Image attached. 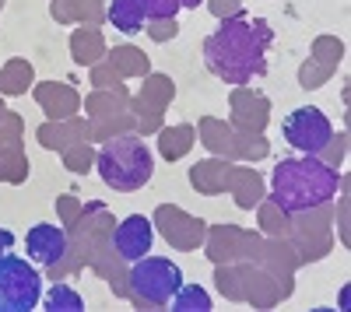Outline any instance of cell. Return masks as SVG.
Returning a JSON list of instances; mask_svg holds the SVG:
<instances>
[{
  "instance_id": "7",
  "label": "cell",
  "mask_w": 351,
  "mask_h": 312,
  "mask_svg": "<svg viewBox=\"0 0 351 312\" xmlns=\"http://www.w3.org/2000/svg\"><path fill=\"white\" fill-rule=\"evenodd\" d=\"M285 140L291 148H299L302 155H319L327 148V140L334 137V127H330V120L324 116L319 109H313V105H302V109H295V112H288V120H285Z\"/></svg>"
},
{
  "instance_id": "29",
  "label": "cell",
  "mask_w": 351,
  "mask_h": 312,
  "mask_svg": "<svg viewBox=\"0 0 351 312\" xmlns=\"http://www.w3.org/2000/svg\"><path fill=\"white\" fill-rule=\"evenodd\" d=\"M341 56H344V46H341L337 39H327V36H319V39L313 42V56H309V60H316V64H324L327 70H337V64H341Z\"/></svg>"
},
{
  "instance_id": "33",
  "label": "cell",
  "mask_w": 351,
  "mask_h": 312,
  "mask_svg": "<svg viewBox=\"0 0 351 312\" xmlns=\"http://www.w3.org/2000/svg\"><path fill=\"white\" fill-rule=\"evenodd\" d=\"M112 127L116 130H130L134 127V116H127V109L123 112H109V116H92V133L109 140L112 137Z\"/></svg>"
},
{
  "instance_id": "11",
  "label": "cell",
  "mask_w": 351,
  "mask_h": 312,
  "mask_svg": "<svg viewBox=\"0 0 351 312\" xmlns=\"http://www.w3.org/2000/svg\"><path fill=\"white\" fill-rule=\"evenodd\" d=\"M267 123H271V102L246 84H236V92H232V127L243 133H263Z\"/></svg>"
},
{
  "instance_id": "40",
  "label": "cell",
  "mask_w": 351,
  "mask_h": 312,
  "mask_svg": "<svg viewBox=\"0 0 351 312\" xmlns=\"http://www.w3.org/2000/svg\"><path fill=\"white\" fill-rule=\"evenodd\" d=\"M11 246H14V235H11L8 229H0V257H4V252H8Z\"/></svg>"
},
{
  "instance_id": "30",
  "label": "cell",
  "mask_w": 351,
  "mask_h": 312,
  "mask_svg": "<svg viewBox=\"0 0 351 312\" xmlns=\"http://www.w3.org/2000/svg\"><path fill=\"white\" fill-rule=\"evenodd\" d=\"M92 84H95L99 92H116V95H127V88H123V77L109 67V60H99V64L92 67Z\"/></svg>"
},
{
  "instance_id": "32",
  "label": "cell",
  "mask_w": 351,
  "mask_h": 312,
  "mask_svg": "<svg viewBox=\"0 0 351 312\" xmlns=\"http://www.w3.org/2000/svg\"><path fill=\"white\" fill-rule=\"evenodd\" d=\"M64 165L71 168V172L84 176L88 168L95 165V151H92V144H88V140H81V144H71V148L64 151Z\"/></svg>"
},
{
  "instance_id": "20",
  "label": "cell",
  "mask_w": 351,
  "mask_h": 312,
  "mask_svg": "<svg viewBox=\"0 0 351 312\" xmlns=\"http://www.w3.org/2000/svg\"><path fill=\"white\" fill-rule=\"evenodd\" d=\"M109 67L120 74V77H148L152 74V64L137 46H112V53H106Z\"/></svg>"
},
{
  "instance_id": "12",
  "label": "cell",
  "mask_w": 351,
  "mask_h": 312,
  "mask_svg": "<svg viewBox=\"0 0 351 312\" xmlns=\"http://www.w3.org/2000/svg\"><path fill=\"white\" fill-rule=\"evenodd\" d=\"M152 221L144 218V214H130L123 218L120 224H116V232H112V246H116V257L120 260H141V257H148L152 252Z\"/></svg>"
},
{
  "instance_id": "25",
  "label": "cell",
  "mask_w": 351,
  "mask_h": 312,
  "mask_svg": "<svg viewBox=\"0 0 351 312\" xmlns=\"http://www.w3.org/2000/svg\"><path fill=\"white\" fill-rule=\"evenodd\" d=\"M260 224H263V232L274 235V239H285L288 242V235H291V218L274 200L271 204H260Z\"/></svg>"
},
{
  "instance_id": "16",
  "label": "cell",
  "mask_w": 351,
  "mask_h": 312,
  "mask_svg": "<svg viewBox=\"0 0 351 312\" xmlns=\"http://www.w3.org/2000/svg\"><path fill=\"white\" fill-rule=\"evenodd\" d=\"M228 176H232V165L225 158H208V161H197L190 168V183L200 190V193H221L228 190Z\"/></svg>"
},
{
  "instance_id": "36",
  "label": "cell",
  "mask_w": 351,
  "mask_h": 312,
  "mask_svg": "<svg viewBox=\"0 0 351 312\" xmlns=\"http://www.w3.org/2000/svg\"><path fill=\"white\" fill-rule=\"evenodd\" d=\"M148 36H152L155 42L176 39V36H180V25H176V18H152V21H148Z\"/></svg>"
},
{
  "instance_id": "1",
  "label": "cell",
  "mask_w": 351,
  "mask_h": 312,
  "mask_svg": "<svg viewBox=\"0 0 351 312\" xmlns=\"http://www.w3.org/2000/svg\"><path fill=\"white\" fill-rule=\"evenodd\" d=\"M274 28L263 18H225L215 36L204 42V64L225 84H250L267 70V46Z\"/></svg>"
},
{
  "instance_id": "24",
  "label": "cell",
  "mask_w": 351,
  "mask_h": 312,
  "mask_svg": "<svg viewBox=\"0 0 351 312\" xmlns=\"http://www.w3.org/2000/svg\"><path fill=\"white\" fill-rule=\"evenodd\" d=\"M172 312H208L211 309V295L204 291L200 285H180L176 295L169 298Z\"/></svg>"
},
{
  "instance_id": "10",
  "label": "cell",
  "mask_w": 351,
  "mask_h": 312,
  "mask_svg": "<svg viewBox=\"0 0 351 312\" xmlns=\"http://www.w3.org/2000/svg\"><path fill=\"white\" fill-rule=\"evenodd\" d=\"M155 224H158L162 239L176 249H200L204 239H208V224L193 214H186L183 207H172V204H162L155 211Z\"/></svg>"
},
{
  "instance_id": "17",
  "label": "cell",
  "mask_w": 351,
  "mask_h": 312,
  "mask_svg": "<svg viewBox=\"0 0 351 312\" xmlns=\"http://www.w3.org/2000/svg\"><path fill=\"white\" fill-rule=\"evenodd\" d=\"M228 190H232V196H236V204L243 211H253L263 200V179H260L256 168H236V165H232Z\"/></svg>"
},
{
  "instance_id": "27",
  "label": "cell",
  "mask_w": 351,
  "mask_h": 312,
  "mask_svg": "<svg viewBox=\"0 0 351 312\" xmlns=\"http://www.w3.org/2000/svg\"><path fill=\"white\" fill-rule=\"evenodd\" d=\"M46 309L49 312H81L84 302H81V295L71 285H53L49 295H46Z\"/></svg>"
},
{
  "instance_id": "22",
  "label": "cell",
  "mask_w": 351,
  "mask_h": 312,
  "mask_svg": "<svg viewBox=\"0 0 351 312\" xmlns=\"http://www.w3.org/2000/svg\"><path fill=\"white\" fill-rule=\"evenodd\" d=\"M49 11L56 21H84L88 18V25H99L106 14L102 0H53Z\"/></svg>"
},
{
  "instance_id": "26",
  "label": "cell",
  "mask_w": 351,
  "mask_h": 312,
  "mask_svg": "<svg viewBox=\"0 0 351 312\" xmlns=\"http://www.w3.org/2000/svg\"><path fill=\"white\" fill-rule=\"evenodd\" d=\"M28 179V158L25 151H0V183H25Z\"/></svg>"
},
{
  "instance_id": "3",
  "label": "cell",
  "mask_w": 351,
  "mask_h": 312,
  "mask_svg": "<svg viewBox=\"0 0 351 312\" xmlns=\"http://www.w3.org/2000/svg\"><path fill=\"white\" fill-rule=\"evenodd\" d=\"M95 165H99L102 183L120 193H134L141 186H148V179L155 172V158H152L148 144L134 133L109 137L95 151Z\"/></svg>"
},
{
  "instance_id": "38",
  "label": "cell",
  "mask_w": 351,
  "mask_h": 312,
  "mask_svg": "<svg viewBox=\"0 0 351 312\" xmlns=\"http://www.w3.org/2000/svg\"><path fill=\"white\" fill-rule=\"evenodd\" d=\"M344 140H348L344 133H341V137H330V140H327V148L319 151L316 158H324L327 165H334V168H337V165H341V158H344Z\"/></svg>"
},
{
  "instance_id": "41",
  "label": "cell",
  "mask_w": 351,
  "mask_h": 312,
  "mask_svg": "<svg viewBox=\"0 0 351 312\" xmlns=\"http://www.w3.org/2000/svg\"><path fill=\"white\" fill-rule=\"evenodd\" d=\"M4 112H8V109H4V99H0V120H4Z\"/></svg>"
},
{
  "instance_id": "18",
  "label": "cell",
  "mask_w": 351,
  "mask_h": 312,
  "mask_svg": "<svg viewBox=\"0 0 351 312\" xmlns=\"http://www.w3.org/2000/svg\"><path fill=\"white\" fill-rule=\"evenodd\" d=\"M71 56H74V64H81V67H95L106 56V39H102V32L95 25L77 28V32L71 36Z\"/></svg>"
},
{
  "instance_id": "37",
  "label": "cell",
  "mask_w": 351,
  "mask_h": 312,
  "mask_svg": "<svg viewBox=\"0 0 351 312\" xmlns=\"http://www.w3.org/2000/svg\"><path fill=\"white\" fill-rule=\"evenodd\" d=\"M56 211H60V218H64L67 229H74V224L81 221V214H84V207L74 200V196H60V200H56Z\"/></svg>"
},
{
  "instance_id": "39",
  "label": "cell",
  "mask_w": 351,
  "mask_h": 312,
  "mask_svg": "<svg viewBox=\"0 0 351 312\" xmlns=\"http://www.w3.org/2000/svg\"><path fill=\"white\" fill-rule=\"evenodd\" d=\"M208 8H211V14L215 18H236L239 11H243V0H208Z\"/></svg>"
},
{
  "instance_id": "31",
  "label": "cell",
  "mask_w": 351,
  "mask_h": 312,
  "mask_svg": "<svg viewBox=\"0 0 351 312\" xmlns=\"http://www.w3.org/2000/svg\"><path fill=\"white\" fill-rule=\"evenodd\" d=\"M0 151H21V116L11 109L0 120Z\"/></svg>"
},
{
  "instance_id": "2",
  "label": "cell",
  "mask_w": 351,
  "mask_h": 312,
  "mask_svg": "<svg viewBox=\"0 0 351 312\" xmlns=\"http://www.w3.org/2000/svg\"><path fill=\"white\" fill-rule=\"evenodd\" d=\"M337 186H341L337 168L327 165L324 158L316 155L281 158L271 176V200L285 214H302V211L330 204L337 196Z\"/></svg>"
},
{
  "instance_id": "5",
  "label": "cell",
  "mask_w": 351,
  "mask_h": 312,
  "mask_svg": "<svg viewBox=\"0 0 351 312\" xmlns=\"http://www.w3.org/2000/svg\"><path fill=\"white\" fill-rule=\"evenodd\" d=\"M43 298L39 270L21 257H0V312H28Z\"/></svg>"
},
{
  "instance_id": "42",
  "label": "cell",
  "mask_w": 351,
  "mask_h": 312,
  "mask_svg": "<svg viewBox=\"0 0 351 312\" xmlns=\"http://www.w3.org/2000/svg\"><path fill=\"white\" fill-rule=\"evenodd\" d=\"M0 11H4V0H0Z\"/></svg>"
},
{
  "instance_id": "14",
  "label": "cell",
  "mask_w": 351,
  "mask_h": 312,
  "mask_svg": "<svg viewBox=\"0 0 351 312\" xmlns=\"http://www.w3.org/2000/svg\"><path fill=\"white\" fill-rule=\"evenodd\" d=\"M36 102L43 105V112L49 120H71L81 109V95L71 88V84H56V81L36 84Z\"/></svg>"
},
{
  "instance_id": "6",
  "label": "cell",
  "mask_w": 351,
  "mask_h": 312,
  "mask_svg": "<svg viewBox=\"0 0 351 312\" xmlns=\"http://www.w3.org/2000/svg\"><path fill=\"white\" fill-rule=\"evenodd\" d=\"M200 144L221 155V158H246V161H256V158H267L271 155V144L263 140L260 133H236L225 120H211L204 116L200 120Z\"/></svg>"
},
{
  "instance_id": "35",
  "label": "cell",
  "mask_w": 351,
  "mask_h": 312,
  "mask_svg": "<svg viewBox=\"0 0 351 312\" xmlns=\"http://www.w3.org/2000/svg\"><path fill=\"white\" fill-rule=\"evenodd\" d=\"M334 70H327L324 64H316V60H306L302 64V70H299V84H302V88L309 92V88H319V84H324L327 77H330Z\"/></svg>"
},
{
  "instance_id": "9",
  "label": "cell",
  "mask_w": 351,
  "mask_h": 312,
  "mask_svg": "<svg viewBox=\"0 0 351 312\" xmlns=\"http://www.w3.org/2000/svg\"><path fill=\"white\" fill-rule=\"evenodd\" d=\"M172 95H176L172 77H165V74H148V81H144L141 95L130 99V109L137 112V130H141V137L158 130L162 112H165V105L172 102Z\"/></svg>"
},
{
  "instance_id": "34",
  "label": "cell",
  "mask_w": 351,
  "mask_h": 312,
  "mask_svg": "<svg viewBox=\"0 0 351 312\" xmlns=\"http://www.w3.org/2000/svg\"><path fill=\"white\" fill-rule=\"evenodd\" d=\"M148 4V21L152 18H176L180 8H200L204 0H144Z\"/></svg>"
},
{
  "instance_id": "13",
  "label": "cell",
  "mask_w": 351,
  "mask_h": 312,
  "mask_svg": "<svg viewBox=\"0 0 351 312\" xmlns=\"http://www.w3.org/2000/svg\"><path fill=\"white\" fill-rule=\"evenodd\" d=\"M25 246H28V257H32L36 263H43V267H56V263L67 257L71 239H67L64 229H56V224H36V229L28 232Z\"/></svg>"
},
{
  "instance_id": "15",
  "label": "cell",
  "mask_w": 351,
  "mask_h": 312,
  "mask_svg": "<svg viewBox=\"0 0 351 312\" xmlns=\"http://www.w3.org/2000/svg\"><path fill=\"white\" fill-rule=\"evenodd\" d=\"M39 144L46 151H67L71 144H81V140L92 137V127H88L81 116H71V120H49L39 127Z\"/></svg>"
},
{
  "instance_id": "28",
  "label": "cell",
  "mask_w": 351,
  "mask_h": 312,
  "mask_svg": "<svg viewBox=\"0 0 351 312\" xmlns=\"http://www.w3.org/2000/svg\"><path fill=\"white\" fill-rule=\"evenodd\" d=\"M127 109V95H116V92H99L88 95L84 102V112H92V116H109V112H123Z\"/></svg>"
},
{
  "instance_id": "21",
  "label": "cell",
  "mask_w": 351,
  "mask_h": 312,
  "mask_svg": "<svg viewBox=\"0 0 351 312\" xmlns=\"http://www.w3.org/2000/svg\"><path fill=\"white\" fill-rule=\"evenodd\" d=\"M36 81V70L25 56H11V60L0 67V95H25L28 84Z\"/></svg>"
},
{
  "instance_id": "4",
  "label": "cell",
  "mask_w": 351,
  "mask_h": 312,
  "mask_svg": "<svg viewBox=\"0 0 351 312\" xmlns=\"http://www.w3.org/2000/svg\"><path fill=\"white\" fill-rule=\"evenodd\" d=\"M183 285V274L176 263L169 260H158V257H141L134 260L130 274H127V288H130V298L144 309H158V305H169V298L176 295V288Z\"/></svg>"
},
{
  "instance_id": "19",
  "label": "cell",
  "mask_w": 351,
  "mask_h": 312,
  "mask_svg": "<svg viewBox=\"0 0 351 312\" xmlns=\"http://www.w3.org/2000/svg\"><path fill=\"white\" fill-rule=\"evenodd\" d=\"M106 18L112 21V28L134 36V32L144 28V21H148V4H144V0H112Z\"/></svg>"
},
{
  "instance_id": "8",
  "label": "cell",
  "mask_w": 351,
  "mask_h": 312,
  "mask_svg": "<svg viewBox=\"0 0 351 312\" xmlns=\"http://www.w3.org/2000/svg\"><path fill=\"white\" fill-rule=\"evenodd\" d=\"M204 246H208V257H211L215 263L260 260V252H263V242H260L253 232L236 229V224H215V229H208V239H204Z\"/></svg>"
},
{
  "instance_id": "23",
  "label": "cell",
  "mask_w": 351,
  "mask_h": 312,
  "mask_svg": "<svg viewBox=\"0 0 351 312\" xmlns=\"http://www.w3.org/2000/svg\"><path fill=\"white\" fill-rule=\"evenodd\" d=\"M193 140H197V130H193L190 123L169 127V130L158 133V151H162V158L176 161V158H183V155L193 148Z\"/></svg>"
}]
</instances>
